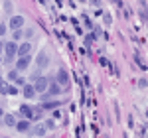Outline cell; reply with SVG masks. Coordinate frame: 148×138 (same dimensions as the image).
Returning a JSON list of instances; mask_svg holds the SVG:
<instances>
[{
  "instance_id": "obj_1",
  "label": "cell",
  "mask_w": 148,
  "mask_h": 138,
  "mask_svg": "<svg viewBox=\"0 0 148 138\" xmlns=\"http://www.w3.org/2000/svg\"><path fill=\"white\" fill-rule=\"evenodd\" d=\"M4 51H6V61H12V59L16 57L18 44H16V42H8V44H4Z\"/></svg>"
},
{
  "instance_id": "obj_2",
  "label": "cell",
  "mask_w": 148,
  "mask_h": 138,
  "mask_svg": "<svg viewBox=\"0 0 148 138\" xmlns=\"http://www.w3.org/2000/svg\"><path fill=\"white\" fill-rule=\"evenodd\" d=\"M47 83H49V81H47L46 77H36L32 87H34L36 93H46L47 91Z\"/></svg>"
},
{
  "instance_id": "obj_3",
  "label": "cell",
  "mask_w": 148,
  "mask_h": 138,
  "mask_svg": "<svg viewBox=\"0 0 148 138\" xmlns=\"http://www.w3.org/2000/svg\"><path fill=\"white\" fill-rule=\"evenodd\" d=\"M30 61H32V57H30V55H22V57L16 61V71H24V69L30 65Z\"/></svg>"
},
{
  "instance_id": "obj_4",
  "label": "cell",
  "mask_w": 148,
  "mask_h": 138,
  "mask_svg": "<svg viewBox=\"0 0 148 138\" xmlns=\"http://www.w3.org/2000/svg\"><path fill=\"white\" fill-rule=\"evenodd\" d=\"M56 83H57V85L67 87V85H69V75H67V71H63V69H61V71L57 73V81H56Z\"/></svg>"
},
{
  "instance_id": "obj_5",
  "label": "cell",
  "mask_w": 148,
  "mask_h": 138,
  "mask_svg": "<svg viewBox=\"0 0 148 138\" xmlns=\"http://www.w3.org/2000/svg\"><path fill=\"white\" fill-rule=\"evenodd\" d=\"M24 26V18L22 16H12L10 18V28L12 30H20Z\"/></svg>"
},
{
  "instance_id": "obj_6",
  "label": "cell",
  "mask_w": 148,
  "mask_h": 138,
  "mask_svg": "<svg viewBox=\"0 0 148 138\" xmlns=\"http://www.w3.org/2000/svg\"><path fill=\"white\" fill-rule=\"evenodd\" d=\"M47 93L56 97V95H59V93H61V87L57 85L56 81H49V83H47Z\"/></svg>"
},
{
  "instance_id": "obj_7",
  "label": "cell",
  "mask_w": 148,
  "mask_h": 138,
  "mask_svg": "<svg viewBox=\"0 0 148 138\" xmlns=\"http://www.w3.org/2000/svg\"><path fill=\"white\" fill-rule=\"evenodd\" d=\"M30 49H32V46L30 44H22V46H18V51H16V55H30Z\"/></svg>"
},
{
  "instance_id": "obj_8",
  "label": "cell",
  "mask_w": 148,
  "mask_h": 138,
  "mask_svg": "<svg viewBox=\"0 0 148 138\" xmlns=\"http://www.w3.org/2000/svg\"><path fill=\"white\" fill-rule=\"evenodd\" d=\"M24 97H26V99H34L36 97V91H34V87H32V85H24Z\"/></svg>"
},
{
  "instance_id": "obj_9",
  "label": "cell",
  "mask_w": 148,
  "mask_h": 138,
  "mask_svg": "<svg viewBox=\"0 0 148 138\" xmlns=\"http://www.w3.org/2000/svg\"><path fill=\"white\" fill-rule=\"evenodd\" d=\"M20 115L26 116V118H32V109L28 105H20Z\"/></svg>"
},
{
  "instance_id": "obj_10",
  "label": "cell",
  "mask_w": 148,
  "mask_h": 138,
  "mask_svg": "<svg viewBox=\"0 0 148 138\" xmlns=\"http://www.w3.org/2000/svg\"><path fill=\"white\" fill-rule=\"evenodd\" d=\"M16 122H18V120H16L14 115H4V124H6V126H16Z\"/></svg>"
},
{
  "instance_id": "obj_11",
  "label": "cell",
  "mask_w": 148,
  "mask_h": 138,
  "mask_svg": "<svg viewBox=\"0 0 148 138\" xmlns=\"http://www.w3.org/2000/svg\"><path fill=\"white\" fill-rule=\"evenodd\" d=\"M8 79H10V81H16V83H20V85L24 83L22 77H20V71H10V73H8Z\"/></svg>"
},
{
  "instance_id": "obj_12",
  "label": "cell",
  "mask_w": 148,
  "mask_h": 138,
  "mask_svg": "<svg viewBox=\"0 0 148 138\" xmlns=\"http://www.w3.org/2000/svg\"><path fill=\"white\" fill-rule=\"evenodd\" d=\"M42 115H44V109H42V107H34V109H32V118L38 120V118H42Z\"/></svg>"
},
{
  "instance_id": "obj_13",
  "label": "cell",
  "mask_w": 148,
  "mask_h": 138,
  "mask_svg": "<svg viewBox=\"0 0 148 138\" xmlns=\"http://www.w3.org/2000/svg\"><path fill=\"white\" fill-rule=\"evenodd\" d=\"M46 132H47V128L44 126V124H38V126H36V130H34L36 136H46Z\"/></svg>"
},
{
  "instance_id": "obj_14",
  "label": "cell",
  "mask_w": 148,
  "mask_h": 138,
  "mask_svg": "<svg viewBox=\"0 0 148 138\" xmlns=\"http://www.w3.org/2000/svg\"><path fill=\"white\" fill-rule=\"evenodd\" d=\"M38 65H40V67H46V65H47V55L44 53V51L38 55Z\"/></svg>"
},
{
  "instance_id": "obj_15",
  "label": "cell",
  "mask_w": 148,
  "mask_h": 138,
  "mask_svg": "<svg viewBox=\"0 0 148 138\" xmlns=\"http://www.w3.org/2000/svg\"><path fill=\"white\" fill-rule=\"evenodd\" d=\"M16 128H18L20 132H24V130L30 128V122H28V120H20V122H16Z\"/></svg>"
},
{
  "instance_id": "obj_16",
  "label": "cell",
  "mask_w": 148,
  "mask_h": 138,
  "mask_svg": "<svg viewBox=\"0 0 148 138\" xmlns=\"http://www.w3.org/2000/svg\"><path fill=\"white\" fill-rule=\"evenodd\" d=\"M57 107H59L57 101H44V105H42V109H57Z\"/></svg>"
},
{
  "instance_id": "obj_17",
  "label": "cell",
  "mask_w": 148,
  "mask_h": 138,
  "mask_svg": "<svg viewBox=\"0 0 148 138\" xmlns=\"http://www.w3.org/2000/svg\"><path fill=\"white\" fill-rule=\"evenodd\" d=\"M8 91H10V87L6 83H0V93H8Z\"/></svg>"
},
{
  "instance_id": "obj_18",
  "label": "cell",
  "mask_w": 148,
  "mask_h": 138,
  "mask_svg": "<svg viewBox=\"0 0 148 138\" xmlns=\"http://www.w3.org/2000/svg\"><path fill=\"white\" fill-rule=\"evenodd\" d=\"M22 38V30H14V42Z\"/></svg>"
},
{
  "instance_id": "obj_19",
  "label": "cell",
  "mask_w": 148,
  "mask_h": 138,
  "mask_svg": "<svg viewBox=\"0 0 148 138\" xmlns=\"http://www.w3.org/2000/svg\"><path fill=\"white\" fill-rule=\"evenodd\" d=\"M4 8H6V12H10V10H12V4H10V0H6V2H4Z\"/></svg>"
},
{
  "instance_id": "obj_20",
  "label": "cell",
  "mask_w": 148,
  "mask_h": 138,
  "mask_svg": "<svg viewBox=\"0 0 148 138\" xmlns=\"http://www.w3.org/2000/svg\"><path fill=\"white\" fill-rule=\"evenodd\" d=\"M4 32H6V26H4V24H0V36H4Z\"/></svg>"
},
{
  "instance_id": "obj_21",
  "label": "cell",
  "mask_w": 148,
  "mask_h": 138,
  "mask_svg": "<svg viewBox=\"0 0 148 138\" xmlns=\"http://www.w3.org/2000/svg\"><path fill=\"white\" fill-rule=\"evenodd\" d=\"M2 115H4V109H2V107H0V116H2Z\"/></svg>"
},
{
  "instance_id": "obj_22",
  "label": "cell",
  "mask_w": 148,
  "mask_h": 138,
  "mask_svg": "<svg viewBox=\"0 0 148 138\" xmlns=\"http://www.w3.org/2000/svg\"><path fill=\"white\" fill-rule=\"evenodd\" d=\"M91 2H93V4H99V0H91Z\"/></svg>"
},
{
  "instance_id": "obj_23",
  "label": "cell",
  "mask_w": 148,
  "mask_h": 138,
  "mask_svg": "<svg viewBox=\"0 0 148 138\" xmlns=\"http://www.w3.org/2000/svg\"><path fill=\"white\" fill-rule=\"evenodd\" d=\"M2 47H4V44H2V42H0V51H2Z\"/></svg>"
},
{
  "instance_id": "obj_24",
  "label": "cell",
  "mask_w": 148,
  "mask_h": 138,
  "mask_svg": "<svg viewBox=\"0 0 148 138\" xmlns=\"http://www.w3.org/2000/svg\"><path fill=\"white\" fill-rule=\"evenodd\" d=\"M0 83H2V77H0Z\"/></svg>"
}]
</instances>
